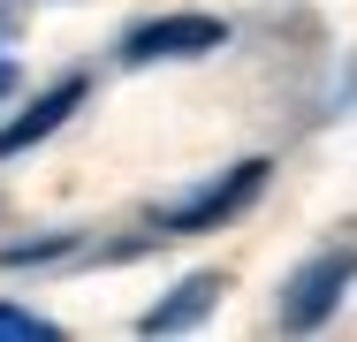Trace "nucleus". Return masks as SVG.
<instances>
[{
  "mask_svg": "<svg viewBox=\"0 0 357 342\" xmlns=\"http://www.w3.org/2000/svg\"><path fill=\"white\" fill-rule=\"evenodd\" d=\"M259 191H266V160H236V168H228V175H213L198 198H183L160 228H175V236H206V228H220V221H236Z\"/></svg>",
  "mask_w": 357,
  "mask_h": 342,
  "instance_id": "nucleus-1",
  "label": "nucleus"
},
{
  "mask_svg": "<svg viewBox=\"0 0 357 342\" xmlns=\"http://www.w3.org/2000/svg\"><path fill=\"white\" fill-rule=\"evenodd\" d=\"M357 281V251H319L312 267L289 281V297H282V320L289 327H319L335 304H342V289Z\"/></svg>",
  "mask_w": 357,
  "mask_h": 342,
  "instance_id": "nucleus-2",
  "label": "nucleus"
},
{
  "mask_svg": "<svg viewBox=\"0 0 357 342\" xmlns=\"http://www.w3.org/2000/svg\"><path fill=\"white\" fill-rule=\"evenodd\" d=\"M220 38H228V23L213 15H160V23H137L130 31V61H190V54H213Z\"/></svg>",
  "mask_w": 357,
  "mask_h": 342,
  "instance_id": "nucleus-3",
  "label": "nucleus"
},
{
  "mask_svg": "<svg viewBox=\"0 0 357 342\" xmlns=\"http://www.w3.org/2000/svg\"><path fill=\"white\" fill-rule=\"evenodd\" d=\"M76 107H84V76H61V84L38 99V107H23V114L0 130V160H15V152H31L38 137H54V130H61V122L76 114Z\"/></svg>",
  "mask_w": 357,
  "mask_h": 342,
  "instance_id": "nucleus-4",
  "label": "nucleus"
},
{
  "mask_svg": "<svg viewBox=\"0 0 357 342\" xmlns=\"http://www.w3.org/2000/svg\"><path fill=\"white\" fill-rule=\"evenodd\" d=\"M213 304H220V274H190V281L167 297V304H152V312H144V335H175V327H198Z\"/></svg>",
  "mask_w": 357,
  "mask_h": 342,
  "instance_id": "nucleus-5",
  "label": "nucleus"
},
{
  "mask_svg": "<svg viewBox=\"0 0 357 342\" xmlns=\"http://www.w3.org/2000/svg\"><path fill=\"white\" fill-rule=\"evenodd\" d=\"M0 335H8V342H46V335H54V320H38V312H15V304H0Z\"/></svg>",
  "mask_w": 357,
  "mask_h": 342,
  "instance_id": "nucleus-6",
  "label": "nucleus"
},
{
  "mask_svg": "<svg viewBox=\"0 0 357 342\" xmlns=\"http://www.w3.org/2000/svg\"><path fill=\"white\" fill-rule=\"evenodd\" d=\"M8 91H15V68H8V61H0V99H8Z\"/></svg>",
  "mask_w": 357,
  "mask_h": 342,
  "instance_id": "nucleus-7",
  "label": "nucleus"
}]
</instances>
